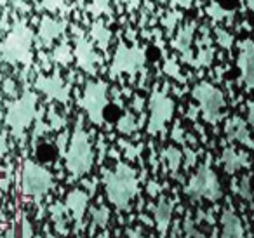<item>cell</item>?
<instances>
[{
  "label": "cell",
  "mask_w": 254,
  "mask_h": 238,
  "mask_svg": "<svg viewBox=\"0 0 254 238\" xmlns=\"http://www.w3.org/2000/svg\"><path fill=\"white\" fill-rule=\"evenodd\" d=\"M214 37H216V42H218V46L221 47V49H232L233 42H235V39H233V35L228 32V30L221 28V26H216L214 28Z\"/></svg>",
  "instance_id": "31"
},
{
  "label": "cell",
  "mask_w": 254,
  "mask_h": 238,
  "mask_svg": "<svg viewBox=\"0 0 254 238\" xmlns=\"http://www.w3.org/2000/svg\"><path fill=\"white\" fill-rule=\"evenodd\" d=\"M195 30H197V23L190 21L187 25H183L178 30L176 37L171 40V46L174 51L181 54V60L185 63L191 64L193 63V53H191V46H193V37H195Z\"/></svg>",
  "instance_id": "12"
},
{
  "label": "cell",
  "mask_w": 254,
  "mask_h": 238,
  "mask_svg": "<svg viewBox=\"0 0 254 238\" xmlns=\"http://www.w3.org/2000/svg\"><path fill=\"white\" fill-rule=\"evenodd\" d=\"M225 134L228 137V141H235V143L242 144V146L249 148V150H254V139L251 136L247 122L240 119V117L235 115L232 119H228V122L225 125Z\"/></svg>",
  "instance_id": "14"
},
{
  "label": "cell",
  "mask_w": 254,
  "mask_h": 238,
  "mask_svg": "<svg viewBox=\"0 0 254 238\" xmlns=\"http://www.w3.org/2000/svg\"><path fill=\"white\" fill-rule=\"evenodd\" d=\"M49 212H51V217H53V223H54V228H56L58 233L61 235H66L68 233V224H66V207L64 203H53L49 207Z\"/></svg>",
  "instance_id": "24"
},
{
  "label": "cell",
  "mask_w": 254,
  "mask_h": 238,
  "mask_svg": "<svg viewBox=\"0 0 254 238\" xmlns=\"http://www.w3.org/2000/svg\"><path fill=\"white\" fill-rule=\"evenodd\" d=\"M54 188V178L46 167L37 162L26 160L21 172V191L23 195L32 196L35 202L47 195Z\"/></svg>",
  "instance_id": "5"
},
{
  "label": "cell",
  "mask_w": 254,
  "mask_h": 238,
  "mask_svg": "<svg viewBox=\"0 0 254 238\" xmlns=\"http://www.w3.org/2000/svg\"><path fill=\"white\" fill-rule=\"evenodd\" d=\"M181 18H183V12L178 11V9H173V11H167L166 16L162 18V26L164 30H166L167 35H173V32L176 30L178 23L181 21Z\"/></svg>",
  "instance_id": "29"
},
{
  "label": "cell",
  "mask_w": 254,
  "mask_h": 238,
  "mask_svg": "<svg viewBox=\"0 0 254 238\" xmlns=\"http://www.w3.org/2000/svg\"><path fill=\"white\" fill-rule=\"evenodd\" d=\"M120 146L124 148V153H126V157L129 158V160H138L139 157H141V151H143V146L141 144H132V143H126V141H120Z\"/></svg>",
  "instance_id": "32"
},
{
  "label": "cell",
  "mask_w": 254,
  "mask_h": 238,
  "mask_svg": "<svg viewBox=\"0 0 254 238\" xmlns=\"http://www.w3.org/2000/svg\"><path fill=\"white\" fill-rule=\"evenodd\" d=\"M160 189H162V188H160L159 182H155V181L148 182V186H146V191H148V195H150V196H159Z\"/></svg>",
  "instance_id": "36"
},
{
  "label": "cell",
  "mask_w": 254,
  "mask_h": 238,
  "mask_svg": "<svg viewBox=\"0 0 254 238\" xmlns=\"http://www.w3.org/2000/svg\"><path fill=\"white\" fill-rule=\"evenodd\" d=\"M193 99L198 103V112L202 113V119L207 123H218L223 119L225 110V96L216 85L209 82H198L191 91Z\"/></svg>",
  "instance_id": "4"
},
{
  "label": "cell",
  "mask_w": 254,
  "mask_h": 238,
  "mask_svg": "<svg viewBox=\"0 0 254 238\" xmlns=\"http://www.w3.org/2000/svg\"><path fill=\"white\" fill-rule=\"evenodd\" d=\"M138 129H139V122L134 113H131V112H126L119 119V122H117V130H119L120 134H126V136H131V134H134Z\"/></svg>",
  "instance_id": "25"
},
{
  "label": "cell",
  "mask_w": 254,
  "mask_h": 238,
  "mask_svg": "<svg viewBox=\"0 0 254 238\" xmlns=\"http://www.w3.org/2000/svg\"><path fill=\"white\" fill-rule=\"evenodd\" d=\"M143 99L141 98H134V103H132V106H134L136 112H141V106H143Z\"/></svg>",
  "instance_id": "43"
},
{
  "label": "cell",
  "mask_w": 254,
  "mask_h": 238,
  "mask_svg": "<svg viewBox=\"0 0 254 238\" xmlns=\"http://www.w3.org/2000/svg\"><path fill=\"white\" fill-rule=\"evenodd\" d=\"M110 216H112V212H110V209L106 205H103V203H99V205L92 207L91 209V226L94 228H105L108 226L110 223Z\"/></svg>",
  "instance_id": "26"
},
{
  "label": "cell",
  "mask_w": 254,
  "mask_h": 238,
  "mask_svg": "<svg viewBox=\"0 0 254 238\" xmlns=\"http://www.w3.org/2000/svg\"><path fill=\"white\" fill-rule=\"evenodd\" d=\"M64 160H66V171L73 179H80L85 174H89L94 164V150H92L89 134L85 132L84 125L78 120L77 127H75L73 134L70 137V144L64 153Z\"/></svg>",
  "instance_id": "2"
},
{
  "label": "cell",
  "mask_w": 254,
  "mask_h": 238,
  "mask_svg": "<svg viewBox=\"0 0 254 238\" xmlns=\"http://www.w3.org/2000/svg\"><path fill=\"white\" fill-rule=\"evenodd\" d=\"M253 198H254V196H253Z\"/></svg>",
  "instance_id": "47"
},
{
  "label": "cell",
  "mask_w": 254,
  "mask_h": 238,
  "mask_svg": "<svg viewBox=\"0 0 254 238\" xmlns=\"http://www.w3.org/2000/svg\"><path fill=\"white\" fill-rule=\"evenodd\" d=\"M173 5H178L181 9H190L193 5V0H169Z\"/></svg>",
  "instance_id": "38"
},
{
  "label": "cell",
  "mask_w": 254,
  "mask_h": 238,
  "mask_svg": "<svg viewBox=\"0 0 254 238\" xmlns=\"http://www.w3.org/2000/svg\"><path fill=\"white\" fill-rule=\"evenodd\" d=\"M162 158L166 162L167 169L173 176H178L180 174V169H181V164H183V151L176 146H167L162 150Z\"/></svg>",
  "instance_id": "23"
},
{
  "label": "cell",
  "mask_w": 254,
  "mask_h": 238,
  "mask_svg": "<svg viewBox=\"0 0 254 238\" xmlns=\"http://www.w3.org/2000/svg\"><path fill=\"white\" fill-rule=\"evenodd\" d=\"M0 238H33V226L26 217V214H19L16 223L5 231L4 237Z\"/></svg>",
  "instance_id": "20"
},
{
  "label": "cell",
  "mask_w": 254,
  "mask_h": 238,
  "mask_svg": "<svg viewBox=\"0 0 254 238\" xmlns=\"http://www.w3.org/2000/svg\"><path fill=\"white\" fill-rule=\"evenodd\" d=\"M246 4H247V7H249L251 11H254V0H246Z\"/></svg>",
  "instance_id": "44"
},
{
  "label": "cell",
  "mask_w": 254,
  "mask_h": 238,
  "mask_svg": "<svg viewBox=\"0 0 254 238\" xmlns=\"http://www.w3.org/2000/svg\"><path fill=\"white\" fill-rule=\"evenodd\" d=\"M127 238H150V237L145 233H141L139 230H131L129 233H127Z\"/></svg>",
  "instance_id": "40"
},
{
  "label": "cell",
  "mask_w": 254,
  "mask_h": 238,
  "mask_svg": "<svg viewBox=\"0 0 254 238\" xmlns=\"http://www.w3.org/2000/svg\"><path fill=\"white\" fill-rule=\"evenodd\" d=\"M205 12H207V16L214 23H225V21L232 23L233 18H235L237 9L235 7H225V5L219 4V2H212V4L207 5Z\"/></svg>",
  "instance_id": "22"
},
{
  "label": "cell",
  "mask_w": 254,
  "mask_h": 238,
  "mask_svg": "<svg viewBox=\"0 0 254 238\" xmlns=\"http://www.w3.org/2000/svg\"><path fill=\"white\" fill-rule=\"evenodd\" d=\"M53 125H54V129H60L61 125H64V120L60 119V117H56L54 112H53Z\"/></svg>",
  "instance_id": "42"
},
{
  "label": "cell",
  "mask_w": 254,
  "mask_h": 238,
  "mask_svg": "<svg viewBox=\"0 0 254 238\" xmlns=\"http://www.w3.org/2000/svg\"><path fill=\"white\" fill-rule=\"evenodd\" d=\"M148 110L150 115L148 125H146L148 134L155 136L159 132H164V129L169 123V120L173 119L174 113V101L171 99V96L164 89H153L148 99Z\"/></svg>",
  "instance_id": "8"
},
{
  "label": "cell",
  "mask_w": 254,
  "mask_h": 238,
  "mask_svg": "<svg viewBox=\"0 0 254 238\" xmlns=\"http://www.w3.org/2000/svg\"><path fill=\"white\" fill-rule=\"evenodd\" d=\"M75 58L78 66L89 75L98 73V66L103 61L101 56L94 51V46L84 37V33H78L75 39Z\"/></svg>",
  "instance_id": "9"
},
{
  "label": "cell",
  "mask_w": 254,
  "mask_h": 238,
  "mask_svg": "<svg viewBox=\"0 0 254 238\" xmlns=\"http://www.w3.org/2000/svg\"><path fill=\"white\" fill-rule=\"evenodd\" d=\"M233 189H235V193L239 195V198L246 200V202L253 200L254 193H253V184H251L249 176H242L240 179H237V181L233 182Z\"/></svg>",
  "instance_id": "28"
},
{
  "label": "cell",
  "mask_w": 254,
  "mask_h": 238,
  "mask_svg": "<svg viewBox=\"0 0 254 238\" xmlns=\"http://www.w3.org/2000/svg\"><path fill=\"white\" fill-rule=\"evenodd\" d=\"M54 60L58 61V63L61 64H66L71 61V51L70 47L66 46V44H63V46H60L56 49V53H54Z\"/></svg>",
  "instance_id": "33"
},
{
  "label": "cell",
  "mask_w": 254,
  "mask_h": 238,
  "mask_svg": "<svg viewBox=\"0 0 254 238\" xmlns=\"http://www.w3.org/2000/svg\"><path fill=\"white\" fill-rule=\"evenodd\" d=\"M185 155H187V167H191V165L195 164V160H197V153H195V151H191L190 148H187V150H185Z\"/></svg>",
  "instance_id": "39"
},
{
  "label": "cell",
  "mask_w": 254,
  "mask_h": 238,
  "mask_svg": "<svg viewBox=\"0 0 254 238\" xmlns=\"http://www.w3.org/2000/svg\"><path fill=\"white\" fill-rule=\"evenodd\" d=\"M89 198H91V193L80 188L70 189V191L66 193L64 207H66V210L70 212L71 219L75 221L77 228H80L82 224H84L85 214H87V207H89Z\"/></svg>",
  "instance_id": "11"
},
{
  "label": "cell",
  "mask_w": 254,
  "mask_h": 238,
  "mask_svg": "<svg viewBox=\"0 0 254 238\" xmlns=\"http://www.w3.org/2000/svg\"><path fill=\"white\" fill-rule=\"evenodd\" d=\"M78 105L94 125H103L105 108L108 106V84L103 80L87 82Z\"/></svg>",
  "instance_id": "7"
},
{
  "label": "cell",
  "mask_w": 254,
  "mask_h": 238,
  "mask_svg": "<svg viewBox=\"0 0 254 238\" xmlns=\"http://www.w3.org/2000/svg\"><path fill=\"white\" fill-rule=\"evenodd\" d=\"M185 193H187L191 200L207 198V200H211V202H218V200L221 198V195H223L221 184H219L218 176L212 171L209 162L200 164V167L195 171V174L191 176L190 181L185 186Z\"/></svg>",
  "instance_id": "3"
},
{
  "label": "cell",
  "mask_w": 254,
  "mask_h": 238,
  "mask_svg": "<svg viewBox=\"0 0 254 238\" xmlns=\"http://www.w3.org/2000/svg\"><path fill=\"white\" fill-rule=\"evenodd\" d=\"M40 238H60V237H56V235H53V233H46V235H42Z\"/></svg>",
  "instance_id": "45"
},
{
  "label": "cell",
  "mask_w": 254,
  "mask_h": 238,
  "mask_svg": "<svg viewBox=\"0 0 254 238\" xmlns=\"http://www.w3.org/2000/svg\"><path fill=\"white\" fill-rule=\"evenodd\" d=\"M221 230H219V238H246L244 224L240 217L233 212L232 209H225L221 214Z\"/></svg>",
  "instance_id": "18"
},
{
  "label": "cell",
  "mask_w": 254,
  "mask_h": 238,
  "mask_svg": "<svg viewBox=\"0 0 254 238\" xmlns=\"http://www.w3.org/2000/svg\"><path fill=\"white\" fill-rule=\"evenodd\" d=\"M202 37L198 40V53L197 56H193V68H207L212 64L214 60V47H212V40H211V33H209L207 26H202Z\"/></svg>",
  "instance_id": "19"
},
{
  "label": "cell",
  "mask_w": 254,
  "mask_h": 238,
  "mask_svg": "<svg viewBox=\"0 0 254 238\" xmlns=\"http://www.w3.org/2000/svg\"><path fill=\"white\" fill-rule=\"evenodd\" d=\"M103 186L108 202L119 210H129L139 191L138 172L129 164L119 162L103 174Z\"/></svg>",
  "instance_id": "1"
},
{
  "label": "cell",
  "mask_w": 254,
  "mask_h": 238,
  "mask_svg": "<svg viewBox=\"0 0 254 238\" xmlns=\"http://www.w3.org/2000/svg\"><path fill=\"white\" fill-rule=\"evenodd\" d=\"M247 123L254 127V99L247 103Z\"/></svg>",
  "instance_id": "37"
},
{
  "label": "cell",
  "mask_w": 254,
  "mask_h": 238,
  "mask_svg": "<svg viewBox=\"0 0 254 238\" xmlns=\"http://www.w3.org/2000/svg\"><path fill=\"white\" fill-rule=\"evenodd\" d=\"M221 165L226 174H235V172L249 167L251 157L246 151L235 150V148H225L221 151Z\"/></svg>",
  "instance_id": "16"
},
{
  "label": "cell",
  "mask_w": 254,
  "mask_h": 238,
  "mask_svg": "<svg viewBox=\"0 0 254 238\" xmlns=\"http://www.w3.org/2000/svg\"><path fill=\"white\" fill-rule=\"evenodd\" d=\"M33 110H35V96L26 94L18 105L12 106L11 113H9V125L14 127V130H23L30 123L33 117Z\"/></svg>",
  "instance_id": "13"
},
{
  "label": "cell",
  "mask_w": 254,
  "mask_h": 238,
  "mask_svg": "<svg viewBox=\"0 0 254 238\" xmlns=\"http://www.w3.org/2000/svg\"><path fill=\"white\" fill-rule=\"evenodd\" d=\"M60 32H63V25L53 26V25H51V21H47V25L44 26V30H42V37H44V40L49 44Z\"/></svg>",
  "instance_id": "34"
},
{
  "label": "cell",
  "mask_w": 254,
  "mask_h": 238,
  "mask_svg": "<svg viewBox=\"0 0 254 238\" xmlns=\"http://www.w3.org/2000/svg\"><path fill=\"white\" fill-rule=\"evenodd\" d=\"M91 37L92 40L96 42V46L99 47L101 51H108L110 42H112V32L110 28L105 25V21L101 19H96L91 26Z\"/></svg>",
  "instance_id": "21"
},
{
  "label": "cell",
  "mask_w": 254,
  "mask_h": 238,
  "mask_svg": "<svg viewBox=\"0 0 254 238\" xmlns=\"http://www.w3.org/2000/svg\"><path fill=\"white\" fill-rule=\"evenodd\" d=\"M240 70V77L247 89H254V40L246 39L239 46V60H237Z\"/></svg>",
  "instance_id": "10"
},
{
  "label": "cell",
  "mask_w": 254,
  "mask_h": 238,
  "mask_svg": "<svg viewBox=\"0 0 254 238\" xmlns=\"http://www.w3.org/2000/svg\"><path fill=\"white\" fill-rule=\"evenodd\" d=\"M37 85H39L40 91L46 92L49 98H54L61 103H66L68 99H70V87L61 80L60 75H54V77H51V78L40 77Z\"/></svg>",
  "instance_id": "17"
},
{
  "label": "cell",
  "mask_w": 254,
  "mask_h": 238,
  "mask_svg": "<svg viewBox=\"0 0 254 238\" xmlns=\"http://www.w3.org/2000/svg\"><path fill=\"white\" fill-rule=\"evenodd\" d=\"M171 136H173V139L176 141V143H180V144H185V141H187V137H185V132H183V129H181L180 123H176V125H174Z\"/></svg>",
  "instance_id": "35"
},
{
  "label": "cell",
  "mask_w": 254,
  "mask_h": 238,
  "mask_svg": "<svg viewBox=\"0 0 254 238\" xmlns=\"http://www.w3.org/2000/svg\"><path fill=\"white\" fill-rule=\"evenodd\" d=\"M173 212H174L173 202L169 198H166V196H159L155 205L152 207V217L159 233L162 235L167 233V230L171 226V221H173Z\"/></svg>",
  "instance_id": "15"
},
{
  "label": "cell",
  "mask_w": 254,
  "mask_h": 238,
  "mask_svg": "<svg viewBox=\"0 0 254 238\" xmlns=\"http://www.w3.org/2000/svg\"><path fill=\"white\" fill-rule=\"evenodd\" d=\"M94 238H112V237H110L108 233H99V235H96Z\"/></svg>",
  "instance_id": "46"
},
{
  "label": "cell",
  "mask_w": 254,
  "mask_h": 238,
  "mask_svg": "<svg viewBox=\"0 0 254 238\" xmlns=\"http://www.w3.org/2000/svg\"><path fill=\"white\" fill-rule=\"evenodd\" d=\"M87 11L91 12L94 18H99V16H113L112 5H110V0H92V4L87 7Z\"/></svg>",
  "instance_id": "30"
},
{
  "label": "cell",
  "mask_w": 254,
  "mask_h": 238,
  "mask_svg": "<svg viewBox=\"0 0 254 238\" xmlns=\"http://www.w3.org/2000/svg\"><path fill=\"white\" fill-rule=\"evenodd\" d=\"M146 63V53L138 44L127 46L124 40H120L117 51L113 54V61L110 64V77L115 78L122 73L136 75L145 68Z\"/></svg>",
  "instance_id": "6"
},
{
  "label": "cell",
  "mask_w": 254,
  "mask_h": 238,
  "mask_svg": "<svg viewBox=\"0 0 254 238\" xmlns=\"http://www.w3.org/2000/svg\"><path fill=\"white\" fill-rule=\"evenodd\" d=\"M124 4L127 5L129 9H138L139 4H141V0H122Z\"/></svg>",
  "instance_id": "41"
},
{
  "label": "cell",
  "mask_w": 254,
  "mask_h": 238,
  "mask_svg": "<svg viewBox=\"0 0 254 238\" xmlns=\"http://www.w3.org/2000/svg\"><path fill=\"white\" fill-rule=\"evenodd\" d=\"M162 53H164V66H162L164 73H166L167 77H171V78H174V80L185 84V82H187V78H185L183 73H181V68H180V64H178V61L174 60V58L167 56L166 51H162Z\"/></svg>",
  "instance_id": "27"
}]
</instances>
